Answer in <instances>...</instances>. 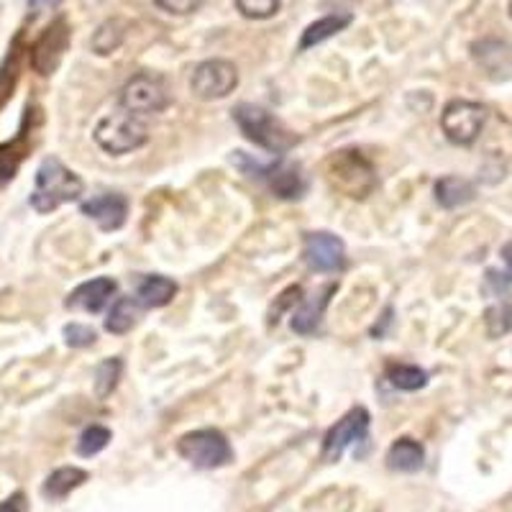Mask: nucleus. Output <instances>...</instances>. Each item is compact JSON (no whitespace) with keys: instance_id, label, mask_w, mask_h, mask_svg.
I'll list each match as a JSON object with an SVG mask.
<instances>
[{"instance_id":"obj_15","label":"nucleus","mask_w":512,"mask_h":512,"mask_svg":"<svg viewBox=\"0 0 512 512\" xmlns=\"http://www.w3.org/2000/svg\"><path fill=\"white\" fill-rule=\"evenodd\" d=\"M336 292V285H328L326 290L315 292L310 300H303V303L297 305V310L292 313L290 326L292 331L300 333V336H313L315 331L320 328V320H323V310H326L328 300Z\"/></svg>"},{"instance_id":"obj_11","label":"nucleus","mask_w":512,"mask_h":512,"mask_svg":"<svg viewBox=\"0 0 512 512\" xmlns=\"http://www.w3.org/2000/svg\"><path fill=\"white\" fill-rule=\"evenodd\" d=\"M303 256H305V264H308L313 272L331 274V272H338V269H344L346 246L344 241L328 231L308 233V236H305Z\"/></svg>"},{"instance_id":"obj_24","label":"nucleus","mask_w":512,"mask_h":512,"mask_svg":"<svg viewBox=\"0 0 512 512\" xmlns=\"http://www.w3.org/2000/svg\"><path fill=\"white\" fill-rule=\"evenodd\" d=\"M387 379H390L392 387L402 392H415L428 384V374L420 367H413V364H390L387 367Z\"/></svg>"},{"instance_id":"obj_13","label":"nucleus","mask_w":512,"mask_h":512,"mask_svg":"<svg viewBox=\"0 0 512 512\" xmlns=\"http://www.w3.org/2000/svg\"><path fill=\"white\" fill-rule=\"evenodd\" d=\"M82 216H88L100 226V231H118L126 223L128 200L118 192H105L82 203Z\"/></svg>"},{"instance_id":"obj_16","label":"nucleus","mask_w":512,"mask_h":512,"mask_svg":"<svg viewBox=\"0 0 512 512\" xmlns=\"http://www.w3.org/2000/svg\"><path fill=\"white\" fill-rule=\"evenodd\" d=\"M269 180V185H272V190L280 195L282 200H297L303 198L305 192V180L303 175H300V169L292 167V164H272L269 169H264V175Z\"/></svg>"},{"instance_id":"obj_30","label":"nucleus","mask_w":512,"mask_h":512,"mask_svg":"<svg viewBox=\"0 0 512 512\" xmlns=\"http://www.w3.org/2000/svg\"><path fill=\"white\" fill-rule=\"evenodd\" d=\"M154 6L169 16H190L205 6V0H154Z\"/></svg>"},{"instance_id":"obj_9","label":"nucleus","mask_w":512,"mask_h":512,"mask_svg":"<svg viewBox=\"0 0 512 512\" xmlns=\"http://www.w3.org/2000/svg\"><path fill=\"white\" fill-rule=\"evenodd\" d=\"M369 431V413L364 408H354L333 425L331 431L323 438V459L326 461H338L344 456V451L349 446L367 441Z\"/></svg>"},{"instance_id":"obj_31","label":"nucleus","mask_w":512,"mask_h":512,"mask_svg":"<svg viewBox=\"0 0 512 512\" xmlns=\"http://www.w3.org/2000/svg\"><path fill=\"white\" fill-rule=\"evenodd\" d=\"M26 510V497L21 492L11 495L8 500L0 502V512H24Z\"/></svg>"},{"instance_id":"obj_23","label":"nucleus","mask_w":512,"mask_h":512,"mask_svg":"<svg viewBox=\"0 0 512 512\" xmlns=\"http://www.w3.org/2000/svg\"><path fill=\"white\" fill-rule=\"evenodd\" d=\"M136 320H139V303H136L134 297H121L111 308L108 318H105V331L123 336V333H128L136 326Z\"/></svg>"},{"instance_id":"obj_5","label":"nucleus","mask_w":512,"mask_h":512,"mask_svg":"<svg viewBox=\"0 0 512 512\" xmlns=\"http://www.w3.org/2000/svg\"><path fill=\"white\" fill-rule=\"evenodd\" d=\"M177 454L190 461L195 469H221L231 464L233 448L221 431L203 428V431L185 433L177 443Z\"/></svg>"},{"instance_id":"obj_22","label":"nucleus","mask_w":512,"mask_h":512,"mask_svg":"<svg viewBox=\"0 0 512 512\" xmlns=\"http://www.w3.org/2000/svg\"><path fill=\"white\" fill-rule=\"evenodd\" d=\"M123 39H126V24H123L121 18H111V21H105V24L98 26V31L93 34V41H90V47L100 57H108V54L121 49Z\"/></svg>"},{"instance_id":"obj_34","label":"nucleus","mask_w":512,"mask_h":512,"mask_svg":"<svg viewBox=\"0 0 512 512\" xmlns=\"http://www.w3.org/2000/svg\"><path fill=\"white\" fill-rule=\"evenodd\" d=\"M510 16H512V3H510Z\"/></svg>"},{"instance_id":"obj_10","label":"nucleus","mask_w":512,"mask_h":512,"mask_svg":"<svg viewBox=\"0 0 512 512\" xmlns=\"http://www.w3.org/2000/svg\"><path fill=\"white\" fill-rule=\"evenodd\" d=\"M70 47V26L64 18H57L44 34L36 39L34 49H31V64L39 75H54L57 67L62 64L64 52Z\"/></svg>"},{"instance_id":"obj_1","label":"nucleus","mask_w":512,"mask_h":512,"mask_svg":"<svg viewBox=\"0 0 512 512\" xmlns=\"http://www.w3.org/2000/svg\"><path fill=\"white\" fill-rule=\"evenodd\" d=\"M82 195V180L64 167L59 159L49 157L36 169L34 192H31V208L36 213H52L59 205L72 203Z\"/></svg>"},{"instance_id":"obj_3","label":"nucleus","mask_w":512,"mask_h":512,"mask_svg":"<svg viewBox=\"0 0 512 512\" xmlns=\"http://www.w3.org/2000/svg\"><path fill=\"white\" fill-rule=\"evenodd\" d=\"M93 136L103 152L121 157V154L136 152L149 141V128H146L144 118L121 108V111L100 118Z\"/></svg>"},{"instance_id":"obj_6","label":"nucleus","mask_w":512,"mask_h":512,"mask_svg":"<svg viewBox=\"0 0 512 512\" xmlns=\"http://www.w3.org/2000/svg\"><path fill=\"white\" fill-rule=\"evenodd\" d=\"M123 111L134 116H154V113L167 111L169 105V88L162 75L154 72H139L123 85L121 98H118Z\"/></svg>"},{"instance_id":"obj_2","label":"nucleus","mask_w":512,"mask_h":512,"mask_svg":"<svg viewBox=\"0 0 512 512\" xmlns=\"http://www.w3.org/2000/svg\"><path fill=\"white\" fill-rule=\"evenodd\" d=\"M233 121L241 128V134L251 141V144L262 146L267 152H287L295 139L287 134V128L282 126L277 118L269 111H264L262 105L241 103L233 108Z\"/></svg>"},{"instance_id":"obj_4","label":"nucleus","mask_w":512,"mask_h":512,"mask_svg":"<svg viewBox=\"0 0 512 512\" xmlns=\"http://www.w3.org/2000/svg\"><path fill=\"white\" fill-rule=\"evenodd\" d=\"M328 180L336 190L354 200L369 198L377 190V175H374L369 159L361 152H351V149L333 154L331 162H328Z\"/></svg>"},{"instance_id":"obj_17","label":"nucleus","mask_w":512,"mask_h":512,"mask_svg":"<svg viewBox=\"0 0 512 512\" xmlns=\"http://www.w3.org/2000/svg\"><path fill=\"white\" fill-rule=\"evenodd\" d=\"M425 461V448L420 446L415 438H400L390 446L387 451V466H390L392 472H402V474H413L423 469Z\"/></svg>"},{"instance_id":"obj_33","label":"nucleus","mask_w":512,"mask_h":512,"mask_svg":"<svg viewBox=\"0 0 512 512\" xmlns=\"http://www.w3.org/2000/svg\"><path fill=\"white\" fill-rule=\"evenodd\" d=\"M502 259H505V264H507L505 280L512 282V241L510 244H505V249H502Z\"/></svg>"},{"instance_id":"obj_25","label":"nucleus","mask_w":512,"mask_h":512,"mask_svg":"<svg viewBox=\"0 0 512 512\" xmlns=\"http://www.w3.org/2000/svg\"><path fill=\"white\" fill-rule=\"evenodd\" d=\"M484 323H487V333L492 338L505 336L512 328V300L510 297H500L495 305H489L484 313Z\"/></svg>"},{"instance_id":"obj_28","label":"nucleus","mask_w":512,"mask_h":512,"mask_svg":"<svg viewBox=\"0 0 512 512\" xmlns=\"http://www.w3.org/2000/svg\"><path fill=\"white\" fill-rule=\"evenodd\" d=\"M233 3L241 11V16L251 18V21H267L282 6V0H233Z\"/></svg>"},{"instance_id":"obj_19","label":"nucleus","mask_w":512,"mask_h":512,"mask_svg":"<svg viewBox=\"0 0 512 512\" xmlns=\"http://www.w3.org/2000/svg\"><path fill=\"white\" fill-rule=\"evenodd\" d=\"M85 482H88V472H85V469H80V466H62V469L49 474L41 492H44L47 500L59 502L70 495L72 489L82 487Z\"/></svg>"},{"instance_id":"obj_26","label":"nucleus","mask_w":512,"mask_h":512,"mask_svg":"<svg viewBox=\"0 0 512 512\" xmlns=\"http://www.w3.org/2000/svg\"><path fill=\"white\" fill-rule=\"evenodd\" d=\"M121 372H123L121 359L100 361L98 369H95V395H98L100 400H105V397L116 390L118 379H121Z\"/></svg>"},{"instance_id":"obj_21","label":"nucleus","mask_w":512,"mask_h":512,"mask_svg":"<svg viewBox=\"0 0 512 512\" xmlns=\"http://www.w3.org/2000/svg\"><path fill=\"white\" fill-rule=\"evenodd\" d=\"M477 198V190L464 177H443L436 182V200L441 208H459V205L472 203Z\"/></svg>"},{"instance_id":"obj_14","label":"nucleus","mask_w":512,"mask_h":512,"mask_svg":"<svg viewBox=\"0 0 512 512\" xmlns=\"http://www.w3.org/2000/svg\"><path fill=\"white\" fill-rule=\"evenodd\" d=\"M118 285L111 277H95L90 282H82L72 295L67 297V308L70 310H85V313H100L103 305L116 295Z\"/></svg>"},{"instance_id":"obj_27","label":"nucleus","mask_w":512,"mask_h":512,"mask_svg":"<svg viewBox=\"0 0 512 512\" xmlns=\"http://www.w3.org/2000/svg\"><path fill=\"white\" fill-rule=\"evenodd\" d=\"M108 443H111V431L103 428V425H90V428L82 431L80 441H77V454L90 459V456L100 454Z\"/></svg>"},{"instance_id":"obj_20","label":"nucleus","mask_w":512,"mask_h":512,"mask_svg":"<svg viewBox=\"0 0 512 512\" xmlns=\"http://www.w3.org/2000/svg\"><path fill=\"white\" fill-rule=\"evenodd\" d=\"M351 24V13H331V16L318 18L315 24H310L308 29L303 31V39H300V52L310 47H318L323 41H328L331 36L341 34L346 26Z\"/></svg>"},{"instance_id":"obj_32","label":"nucleus","mask_w":512,"mask_h":512,"mask_svg":"<svg viewBox=\"0 0 512 512\" xmlns=\"http://www.w3.org/2000/svg\"><path fill=\"white\" fill-rule=\"evenodd\" d=\"M62 0H29V13L31 18L41 16V13L52 11V8H57Z\"/></svg>"},{"instance_id":"obj_29","label":"nucleus","mask_w":512,"mask_h":512,"mask_svg":"<svg viewBox=\"0 0 512 512\" xmlns=\"http://www.w3.org/2000/svg\"><path fill=\"white\" fill-rule=\"evenodd\" d=\"M95 338H98V333L90 326H82V323H70L64 328V341L72 349H88V346L95 344Z\"/></svg>"},{"instance_id":"obj_12","label":"nucleus","mask_w":512,"mask_h":512,"mask_svg":"<svg viewBox=\"0 0 512 512\" xmlns=\"http://www.w3.org/2000/svg\"><path fill=\"white\" fill-rule=\"evenodd\" d=\"M474 62L482 67L484 75L495 82H505L512 77V44L505 39L487 36L472 44Z\"/></svg>"},{"instance_id":"obj_8","label":"nucleus","mask_w":512,"mask_h":512,"mask_svg":"<svg viewBox=\"0 0 512 512\" xmlns=\"http://www.w3.org/2000/svg\"><path fill=\"white\" fill-rule=\"evenodd\" d=\"M239 70L228 59H205L190 77V90L200 100H221L236 90Z\"/></svg>"},{"instance_id":"obj_7","label":"nucleus","mask_w":512,"mask_h":512,"mask_svg":"<svg viewBox=\"0 0 512 512\" xmlns=\"http://www.w3.org/2000/svg\"><path fill=\"white\" fill-rule=\"evenodd\" d=\"M484 123H487V108L474 100H451L443 108L441 126L448 141L459 146H469L479 139Z\"/></svg>"},{"instance_id":"obj_18","label":"nucleus","mask_w":512,"mask_h":512,"mask_svg":"<svg viewBox=\"0 0 512 512\" xmlns=\"http://www.w3.org/2000/svg\"><path fill=\"white\" fill-rule=\"evenodd\" d=\"M177 295V282L162 277V274H152V277H144L136 292V303L141 308H164V305L172 303V297Z\"/></svg>"}]
</instances>
